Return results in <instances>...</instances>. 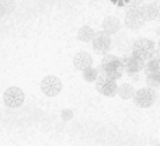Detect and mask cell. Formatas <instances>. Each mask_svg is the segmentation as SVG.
Returning <instances> with one entry per match:
<instances>
[{"label":"cell","instance_id":"4fadbf2b","mask_svg":"<svg viewBox=\"0 0 160 146\" xmlns=\"http://www.w3.org/2000/svg\"><path fill=\"white\" fill-rule=\"evenodd\" d=\"M94 35H96V31H94L91 27H88V25H83V27H80L79 31H78V38L82 42H91L94 38Z\"/></svg>","mask_w":160,"mask_h":146},{"label":"cell","instance_id":"7a4b0ae2","mask_svg":"<svg viewBox=\"0 0 160 146\" xmlns=\"http://www.w3.org/2000/svg\"><path fill=\"white\" fill-rule=\"evenodd\" d=\"M125 25L129 30H139L143 27V24L148 21L146 17V4L143 6H138L133 4L129 10L125 14Z\"/></svg>","mask_w":160,"mask_h":146},{"label":"cell","instance_id":"3957f363","mask_svg":"<svg viewBox=\"0 0 160 146\" xmlns=\"http://www.w3.org/2000/svg\"><path fill=\"white\" fill-rule=\"evenodd\" d=\"M158 49L156 44L149 38H141L133 42L132 47V55L136 58L142 59L143 62H148L153 58V53Z\"/></svg>","mask_w":160,"mask_h":146},{"label":"cell","instance_id":"ffe728a7","mask_svg":"<svg viewBox=\"0 0 160 146\" xmlns=\"http://www.w3.org/2000/svg\"><path fill=\"white\" fill-rule=\"evenodd\" d=\"M132 2V0H111V3L115 6H118V7H124V6L129 4V3Z\"/></svg>","mask_w":160,"mask_h":146},{"label":"cell","instance_id":"52a82bcc","mask_svg":"<svg viewBox=\"0 0 160 146\" xmlns=\"http://www.w3.org/2000/svg\"><path fill=\"white\" fill-rule=\"evenodd\" d=\"M111 35H108L107 33H104V31H98V33H96V35H94L93 41H91V47H93V49L96 51V52L101 53V55H108V52H110V48H111Z\"/></svg>","mask_w":160,"mask_h":146},{"label":"cell","instance_id":"d6986e66","mask_svg":"<svg viewBox=\"0 0 160 146\" xmlns=\"http://www.w3.org/2000/svg\"><path fill=\"white\" fill-rule=\"evenodd\" d=\"M73 118V111L72 110H63L62 111V119L63 121H70Z\"/></svg>","mask_w":160,"mask_h":146},{"label":"cell","instance_id":"cb8c5ba5","mask_svg":"<svg viewBox=\"0 0 160 146\" xmlns=\"http://www.w3.org/2000/svg\"><path fill=\"white\" fill-rule=\"evenodd\" d=\"M141 2H143V0H141Z\"/></svg>","mask_w":160,"mask_h":146},{"label":"cell","instance_id":"8fae6325","mask_svg":"<svg viewBox=\"0 0 160 146\" xmlns=\"http://www.w3.org/2000/svg\"><path fill=\"white\" fill-rule=\"evenodd\" d=\"M119 28H121V21H119V18H117L114 16L105 17L104 21H102V31L107 33L108 35L117 34L119 31Z\"/></svg>","mask_w":160,"mask_h":146},{"label":"cell","instance_id":"9c48e42d","mask_svg":"<svg viewBox=\"0 0 160 146\" xmlns=\"http://www.w3.org/2000/svg\"><path fill=\"white\" fill-rule=\"evenodd\" d=\"M122 63H124L125 73L129 74V76L138 74L141 70H145V66H146V62H143L142 59L136 58V56H133V55L122 58Z\"/></svg>","mask_w":160,"mask_h":146},{"label":"cell","instance_id":"ac0fdd59","mask_svg":"<svg viewBox=\"0 0 160 146\" xmlns=\"http://www.w3.org/2000/svg\"><path fill=\"white\" fill-rule=\"evenodd\" d=\"M0 6H2V8L4 10L6 14H10L16 8V2L14 0H0Z\"/></svg>","mask_w":160,"mask_h":146},{"label":"cell","instance_id":"8992f818","mask_svg":"<svg viewBox=\"0 0 160 146\" xmlns=\"http://www.w3.org/2000/svg\"><path fill=\"white\" fill-rule=\"evenodd\" d=\"M96 88H97V91H98L100 94H102V96L114 97L115 94H118L119 86L117 84L115 80H112V79H110V77H107V76L102 74V76H100L98 79H97Z\"/></svg>","mask_w":160,"mask_h":146},{"label":"cell","instance_id":"603a6c76","mask_svg":"<svg viewBox=\"0 0 160 146\" xmlns=\"http://www.w3.org/2000/svg\"><path fill=\"white\" fill-rule=\"evenodd\" d=\"M158 49H160V38H159V42H158Z\"/></svg>","mask_w":160,"mask_h":146},{"label":"cell","instance_id":"9a60e30c","mask_svg":"<svg viewBox=\"0 0 160 146\" xmlns=\"http://www.w3.org/2000/svg\"><path fill=\"white\" fill-rule=\"evenodd\" d=\"M100 77L98 74V69L97 68H88V69H86L84 72H83V79L86 80V82L88 83H93V82H97V79Z\"/></svg>","mask_w":160,"mask_h":146},{"label":"cell","instance_id":"30bf717a","mask_svg":"<svg viewBox=\"0 0 160 146\" xmlns=\"http://www.w3.org/2000/svg\"><path fill=\"white\" fill-rule=\"evenodd\" d=\"M73 66H75L76 70L84 72L86 69L93 66V58L87 52H78L73 58Z\"/></svg>","mask_w":160,"mask_h":146},{"label":"cell","instance_id":"e0dca14e","mask_svg":"<svg viewBox=\"0 0 160 146\" xmlns=\"http://www.w3.org/2000/svg\"><path fill=\"white\" fill-rule=\"evenodd\" d=\"M146 83H148V87H150V88L160 87V72L148 74L146 76Z\"/></svg>","mask_w":160,"mask_h":146},{"label":"cell","instance_id":"44dd1931","mask_svg":"<svg viewBox=\"0 0 160 146\" xmlns=\"http://www.w3.org/2000/svg\"><path fill=\"white\" fill-rule=\"evenodd\" d=\"M4 14H6V13H4V10H3V8H2V6H0V18H2V17L4 16Z\"/></svg>","mask_w":160,"mask_h":146},{"label":"cell","instance_id":"5b68a950","mask_svg":"<svg viewBox=\"0 0 160 146\" xmlns=\"http://www.w3.org/2000/svg\"><path fill=\"white\" fill-rule=\"evenodd\" d=\"M24 100H25L24 91L20 87H16V86L6 88L4 94H3V101L8 108H18L20 105H22Z\"/></svg>","mask_w":160,"mask_h":146},{"label":"cell","instance_id":"5bb4252c","mask_svg":"<svg viewBox=\"0 0 160 146\" xmlns=\"http://www.w3.org/2000/svg\"><path fill=\"white\" fill-rule=\"evenodd\" d=\"M135 88H133L132 84H129V83H124V84L119 86L118 88V96L121 97L122 100H131L133 98V96H135Z\"/></svg>","mask_w":160,"mask_h":146},{"label":"cell","instance_id":"ba28073f","mask_svg":"<svg viewBox=\"0 0 160 146\" xmlns=\"http://www.w3.org/2000/svg\"><path fill=\"white\" fill-rule=\"evenodd\" d=\"M41 90L45 96L55 97L62 91V82L56 76H47L41 82Z\"/></svg>","mask_w":160,"mask_h":146},{"label":"cell","instance_id":"277c9868","mask_svg":"<svg viewBox=\"0 0 160 146\" xmlns=\"http://www.w3.org/2000/svg\"><path fill=\"white\" fill-rule=\"evenodd\" d=\"M156 98H158V94H156L155 88L143 87V88L136 90L132 100L135 103V105H138L139 108H149L155 104Z\"/></svg>","mask_w":160,"mask_h":146},{"label":"cell","instance_id":"7c38bea8","mask_svg":"<svg viewBox=\"0 0 160 146\" xmlns=\"http://www.w3.org/2000/svg\"><path fill=\"white\" fill-rule=\"evenodd\" d=\"M146 17L148 21H160V0L146 4Z\"/></svg>","mask_w":160,"mask_h":146},{"label":"cell","instance_id":"2e32d148","mask_svg":"<svg viewBox=\"0 0 160 146\" xmlns=\"http://www.w3.org/2000/svg\"><path fill=\"white\" fill-rule=\"evenodd\" d=\"M160 72V62L156 61V59H150V61L146 62V66H145V73L148 74H152V73H158Z\"/></svg>","mask_w":160,"mask_h":146},{"label":"cell","instance_id":"6da1fadb","mask_svg":"<svg viewBox=\"0 0 160 146\" xmlns=\"http://www.w3.org/2000/svg\"><path fill=\"white\" fill-rule=\"evenodd\" d=\"M101 68L102 72H104V76L110 77L112 80H118L122 77L124 74V63H122V58H118L115 55H105L101 61Z\"/></svg>","mask_w":160,"mask_h":146},{"label":"cell","instance_id":"7402d4cb","mask_svg":"<svg viewBox=\"0 0 160 146\" xmlns=\"http://www.w3.org/2000/svg\"><path fill=\"white\" fill-rule=\"evenodd\" d=\"M156 34H158V35H159V37H160V27H159V28H158V30H156Z\"/></svg>","mask_w":160,"mask_h":146}]
</instances>
